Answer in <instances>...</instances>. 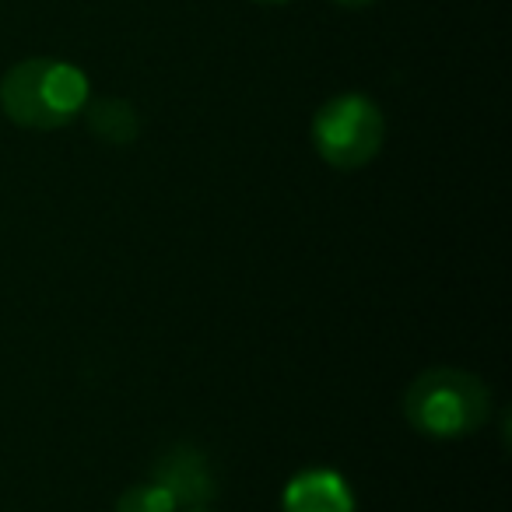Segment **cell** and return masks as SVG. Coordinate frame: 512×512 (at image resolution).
<instances>
[{"mask_svg":"<svg viewBox=\"0 0 512 512\" xmlns=\"http://www.w3.org/2000/svg\"><path fill=\"white\" fill-rule=\"evenodd\" d=\"M92 99L85 71L67 60L32 57L0 78V109L29 130H57L74 123Z\"/></svg>","mask_w":512,"mask_h":512,"instance_id":"cell-1","label":"cell"},{"mask_svg":"<svg viewBox=\"0 0 512 512\" xmlns=\"http://www.w3.org/2000/svg\"><path fill=\"white\" fill-rule=\"evenodd\" d=\"M491 414V390L467 369H425L404 393V418L428 439L474 435Z\"/></svg>","mask_w":512,"mask_h":512,"instance_id":"cell-2","label":"cell"},{"mask_svg":"<svg viewBox=\"0 0 512 512\" xmlns=\"http://www.w3.org/2000/svg\"><path fill=\"white\" fill-rule=\"evenodd\" d=\"M386 141L383 109L362 92H344L323 102L313 116L316 155L334 169H362L379 155Z\"/></svg>","mask_w":512,"mask_h":512,"instance_id":"cell-3","label":"cell"},{"mask_svg":"<svg viewBox=\"0 0 512 512\" xmlns=\"http://www.w3.org/2000/svg\"><path fill=\"white\" fill-rule=\"evenodd\" d=\"M155 484L169 491L176 509L183 505L186 512L204 509V505H211L218 498V477H214L211 463H207V456L200 449L186 446V442H179V446L165 449L158 456Z\"/></svg>","mask_w":512,"mask_h":512,"instance_id":"cell-4","label":"cell"},{"mask_svg":"<svg viewBox=\"0 0 512 512\" xmlns=\"http://www.w3.org/2000/svg\"><path fill=\"white\" fill-rule=\"evenodd\" d=\"M285 512H355V495L334 470H302L285 488Z\"/></svg>","mask_w":512,"mask_h":512,"instance_id":"cell-5","label":"cell"},{"mask_svg":"<svg viewBox=\"0 0 512 512\" xmlns=\"http://www.w3.org/2000/svg\"><path fill=\"white\" fill-rule=\"evenodd\" d=\"M85 120L88 130L102 144H113V148L134 144L137 134H141V116H137L134 102L127 99H88Z\"/></svg>","mask_w":512,"mask_h":512,"instance_id":"cell-6","label":"cell"},{"mask_svg":"<svg viewBox=\"0 0 512 512\" xmlns=\"http://www.w3.org/2000/svg\"><path fill=\"white\" fill-rule=\"evenodd\" d=\"M116 512H176V502L169 498V491L151 484H134L120 495Z\"/></svg>","mask_w":512,"mask_h":512,"instance_id":"cell-7","label":"cell"},{"mask_svg":"<svg viewBox=\"0 0 512 512\" xmlns=\"http://www.w3.org/2000/svg\"><path fill=\"white\" fill-rule=\"evenodd\" d=\"M334 4H341V8H372L376 0H334Z\"/></svg>","mask_w":512,"mask_h":512,"instance_id":"cell-8","label":"cell"},{"mask_svg":"<svg viewBox=\"0 0 512 512\" xmlns=\"http://www.w3.org/2000/svg\"><path fill=\"white\" fill-rule=\"evenodd\" d=\"M253 4H271V8H278V4H292V0H253Z\"/></svg>","mask_w":512,"mask_h":512,"instance_id":"cell-9","label":"cell"},{"mask_svg":"<svg viewBox=\"0 0 512 512\" xmlns=\"http://www.w3.org/2000/svg\"><path fill=\"white\" fill-rule=\"evenodd\" d=\"M193 512H204V509H193Z\"/></svg>","mask_w":512,"mask_h":512,"instance_id":"cell-10","label":"cell"}]
</instances>
